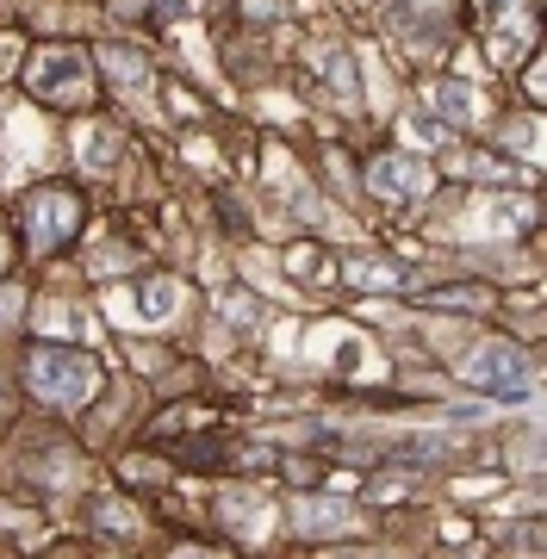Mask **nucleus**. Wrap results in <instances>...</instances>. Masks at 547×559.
Masks as SVG:
<instances>
[{
	"label": "nucleus",
	"mask_w": 547,
	"mask_h": 559,
	"mask_svg": "<svg viewBox=\"0 0 547 559\" xmlns=\"http://www.w3.org/2000/svg\"><path fill=\"white\" fill-rule=\"evenodd\" d=\"M32 380L50 404H82L87 385H94V360L87 355H69V348H38L32 360Z\"/></svg>",
	"instance_id": "nucleus-1"
},
{
	"label": "nucleus",
	"mask_w": 547,
	"mask_h": 559,
	"mask_svg": "<svg viewBox=\"0 0 547 559\" xmlns=\"http://www.w3.org/2000/svg\"><path fill=\"white\" fill-rule=\"evenodd\" d=\"M473 385L479 392H504V399H523L528 392V360L516 355V348H486V355L473 360Z\"/></svg>",
	"instance_id": "nucleus-2"
},
{
	"label": "nucleus",
	"mask_w": 547,
	"mask_h": 559,
	"mask_svg": "<svg viewBox=\"0 0 547 559\" xmlns=\"http://www.w3.org/2000/svg\"><path fill=\"white\" fill-rule=\"evenodd\" d=\"M82 57H50L38 69V94H50V100H75V94H82Z\"/></svg>",
	"instance_id": "nucleus-3"
},
{
	"label": "nucleus",
	"mask_w": 547,
	"mask_h": 559,
	"mask_svg": "<svg viewBox=\"0 0 547 559\" xmlns=\"http://www.w3.org/2000/svg\"><path fill=\"white\" fill-rule=\"evenodd\" d=\"M380 193H411V180H417V168H411V162H385L380 175Z\"/></svg>",
	"instance_id": "nucleus-4"
}]
</instances>
